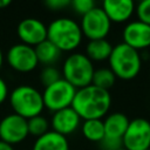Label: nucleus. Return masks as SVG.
Segmentation results:
<instances>
[{
	"label": "nucleus",
	"mask_w": 150,
	"mask_h": 150,
	"mask_svg": "<svg viewBox=\"0 0 150 150\" xmlns=\"http://www.w3.org/2000/svg\"><path fill=\"white\" fill-rule=\"evenodd\" d=\"M111 107L109 90L97 88L93 84L76 89L71 108L81 120H102Z\"/></svg>",
	"instance_id": "nucleus-1"
},
{
	"label": "nucleus",
	"mask_w": 150,
	"mask_h": 150,
	"mask_svg": "<svg viewBox=\"0 0 150 150\" xmlns=\"http://www.w3.org/2000/svg\"><path fill=\"white\" fill-rule=\"evenodd\" d=\"M47 40H49L61 53L73 52L80 47L83 34L77 21L64 16L54 19L47 26Z\"/></svg>",
	"instance_id": "nucleus-2"
},
{
	"label": "nucleus",
	"mask_w": 150,
	"mask_h": 150,
	"mask_svg": "<svg viewBox=\"0 0 150 150\" xmlns=\"http://www.w3.org/2000/svg\"><path fill=\"white\" fill-rule=\"evenodd\" d=\"M108 63L116 79L129 81L139 74L142 68V56L138 50L120 42L112 46Z\"/></svg>",
	"instance_id": "nucleus-3"
},
{
	"label": "nucleus",
	"mask_w": 150,
	"mask_h": 150,
	"mask_svg": "<svg viewBox=\"0 0 150 150\" xmlns=\"http://www.w3.org/2000/svg\"><path fill=\"white\" fill-rule=\"evenodd\" d=\"M8 101L13 112L26 120L41 115L45 109L41 91L29 84H20L15 87L9 91Z\"/></svg>",
	"instance_id": "nucleus-4"
},
{
	"label": "nucleus",
	"mask_w": 150,
	"mask_h": 150,
	"mask_svg": "<svg viewBox=\"0 0 150 150\" xmlns=\"http://www.w3.org/2000/svg\"><path fill=\"white\" fill-rule=\"evenodd\" d=\"M94 63L84 53H71L68 55L63 63L61 75L67 82H69L76 89L91 84L94 74Z\"/></svg>",
	"instance_id": "nucleus-5"
},
{
	"label": "nucleus",
	"mask_w": 150,
	"mask_h": 150,
	"mask_svg": "<svg viewBox=\"0 0 150 150\" xmlns=\"http://www.w3.org/2000/svg\"><path fill=\"white\" fill-rule=\"evenodd\" d=\"M76 88L73 87L64 79H60L55 83L45 87L42 94V101L46 109L52 112L71 107Z\"/></svg>",
	"instance_id": "nucleus-6"
},
{
	"label": "nucleus",
	"mask_w": 150,
	"mask_h": 150,
	"mask_svg": "<svg viewBox=\"0 0 150 150\" xmlns=\"http://www.w3.org/2000/svg\"><path fill=\"white\" fill-rule=\"evenodd\" d=\"M80 27L83 38L88 40H101L107 39L111 29V22L103 9L96 6L81 18Z\"/></svg>",
	"instance_id": "nucleus-7"
},
{
	"label": "nucleus",
	"mask_w": 150,
	"mask_h": 150,
	"mask_svg": "<svg viewBox=\"0 0 150 150\" xmlns=\"http://www.w3.org/2000/svg\"><path fill=\"white\" fill-rule=\"evenodd\" d=\"M125 150H146L150 148V121L136 117L129 121L122 138Z\"/></svg>",
	"instance_id": "nucleus-8"
},
{
	"label": "nucleus",
	"mask_w": 150,
	"mask_h": 150,
	"mask_svg": "<svg viewBox=\"0 0 150 150\" xmlns=\"http://www.w3.org/2000/svg\"><path fill=\"white\" fill-rule=\"evenodd\" d=\"M7 64L18 73H30L38 64V57L34 47L23 45L21 42L12 45L6 54Z\"/></svg>",
	"instance_id": "nucleus-9"
},
{
	"label": "nucleus",
	"mask_w": 150,
	"mask_h": 150,
	"mask_svg": "<svg viewBox=\"0 0 150 150\" xmlns=\"http://www.w3.org/2000/svg\"><path fill=\"white\" fill-rule=\"evenodd\" d=\"M28 136L26 118L13 112L0 120V141L15 145L23 142Z\"/></svg>",
	"instance_id": "nucleus-10"
},
{
	"label": "nucleus",
	"mask_w": 150,
	"mask_h": 150,
	"mask_svg": "<svg viewBox=\"0 0 150 150\" xmlns=\"http://www.w3.org/2000/svg\"><path fill=\"white\" fill-rule=\"evenodd\" d=\"M16 34L21 43L35 47L47 40V26L38 18H26L19 22Z\"/></svg>",
	"instance_id": "nucleus-11"
},
{
	"label": "nucleus",
	"mask_w": 150,
	"mask_h": 150,
	"mask_svg": "<svg viewBox=\"0 0 150 150\" xmlns=\"http://www.w3.org/2000/svg\"><path fill=\"white\" fill-rule=\"evenodd\" d=\"M122 42L136 50L150 48V26L134 20L128 22L122 30Z\"/></svg>",
	"instance_id": "nucleus-12"
},
{
	"label": "nucleus",
	"mask_w": 150,
	"mask_h": 150,
	"mask_svg": "<svg viewBox=\"0 0 150 150\" xmlns=\"http://www.w3.org/2000/svg\"><path fill=\"white\" fill-rule=\"evenodd\" d=\"M81 121L82 120L76 114V111L71 107H68L53 112L49 124L53 131L67 137L68 135L74 134L79 129Z\"/></svg>",
	"instance_id": "nucleus-13"
},
{
	"label": "nucleus",
	"mask_w": 150,
	"mask_h": 150,
	"mask_svg": "<svg viewBox=\"0 0 150 150\" xmlns=\"http://www.w3.org/2000/svg\"><path fill=\"white\" fill-rule=\"evenodd\" d=\"M101 8L111 23H123L134 14L135 4L131 0H104Z\"/></svg>",
	"instance_id": "nucleus-14"
},
{
	"label": "nucleus",
	"mask_w": 150,
	"mask_h": 150,
	"mask_svg": "<svg viewBox=\"0 0 150 150\" xmlns=\"http://www.w3.org/2000/svg\"><path fill=\"white\" fill-rule=\"evenodd\" d=\"M129 117L121 111H115L108 114L103 120L104 125V137L109 139H117L122 141L123 135L129 124Z\"/></svg>",
	"instance_id": "nucleus-15"
},
{
	"label": "nucleus",
	"mask_w": 150,
	"mask_h": 150,
	"mask_svg": "<svg viewBox=\"0 0 150 150\" xmlns=\"http://www.w3.org/2000/svg\"><path fill=\"white\" fill-rule=\"evenodd\" d=\"M32 150H69V142L67 137L49 130L34 141Z\"/></svg>",
	"instance_id": "nucleus-16"
},
{
	"label": "nucleus",
	"mask_w": 150,
	"mask_h": 150,
	"mask_svg": "<svg viewBox=\"0 0 150 150\" xmlns=\"http://www.w3.org/2000/svg\"><path fill=\"white\" fill-rule=\"evenodd\" d=\"M112 50V45L107 39L89 40L86 45V55L90 61H105L109 59Z\"/></svg>",
	"instance_id": "nucleus-17"
},
{
	"label": "nucleus",
	"mask_w": 150,
	"mask_h": 150,
	"mask_svg": "<svg viewBox=\"0 0 150 150\" xmlns=\"http://www.w3.org/2000/svg\"><path fill=\"white\" fill-rule=\"evenodd\" d=\"M34 50L39 63H42L43 66H54V63L61 56V52L49 40H45L43 42L35 46Z\"/></svg>",
	"instance_id": "nucleus-18"
},
{
	"label": "nucleus",
	"mask_w": 150,
	"mask_h": 150,
	"mask_svg": "<svg viewBox=\"0 0 150 150\" xmlns=\"http://www.w3.org/2000/svg\"><path fill=\"white\" fill-rule=\"evenodd\" d=\"M81 132L83 137L90 142L100 143L104 137L103 120H86L81 123Z\"/></svg>",
	"instance_id": "nucleus-19"
},
{
	"label": "nucleus",
	"mask_w": 150,
	"mask_h": 150,
	"mask_svg": "<svg viewBox=\"0 0 150 150\" xmlns=\"http://www.w3.org/2000/svg\"><path fill=\"white\" fill-rule=\"evenodd\" d=\"M115 82H116V76L110 70L109 67H103L94 70L93 79H91L93 86L104 90H109L115 84Z\"/></svg>",
	"instance_id": "nucleus-20"
},
{
	"label": "nucleus",
	"mask_w": 150,
	"mask_h": 150,
	"mask_svg": "<svg viewBox=\"0 0 150 150\" xmlns=\"http://www.w3.org/2000/svg\"><path fill=\"white\" fill-rule=\"evenodd\" d=\"M49 127H50L49 121L42 115H38V116H34V117L27 120L28 135L34 136L36 138L45 135L46 132H48Z\"/></svg>",
	"instance_id": "nucleus-21"
},
{
	"label": "nucleus",
	"mask_w": 150,
	"mask_h": 150,
	"mask_svg": "<svg viewBox=\"0 0 150 150\" xmlns=\"http://www.w3.org/2000/svg\"><path fill=\"white\" fill-rule=\"evenodd\" d=\"M60 79H62L61 71L55 66H45L39 74V80L43 87H48Z\"/></svg>",
	"instance_id": "nucleus-22"
},
{
	"label": "nucleus",
	"mask_w": 150,
	"mask_h": 150,
	"mask_svg": "<svg viewBox=\"0 0 150 150\" xmlns=\"http://www.w3.org/2000/svg\"><path fill=\"white\" fill-rule=\"evenodd\" d=\"M70 7L76 14H80L81 16H83L89 11L96 7V2L94 0H71Z\"/></svg>",
	"instance_id": "nucleus-23"
},
{
	"label": "nucleus",
	"mask_w": 150,
	"mask_h": 150,
	"mask_svg": "<svg viewBox=\"0 0 150 150\" xmlns=\"http://www.w3.org/2000/svg\"><path fill=\"white\" fill-rule=\"evenodd\" d=\"M137 20L150 26V0H143L136 6Z\"/></svg>",
	"instance_id": "nucleus-24"
},
{
	"label": "nucleus",
	"mask_w": 150,
	"mask_h": 150,
	"mask_svg": "<svg viewBox=\"0 0 150 150\" xmlns=\"http://www.w3.org/2000/svg\"><path fill=\"white\" fill-rule=\"evenodd\" d=\"M71 0H46L45 5L50 11H61L70 6Z\"/></svg>",
	"instance_id": "nucleus-25"
},
{
	"label": "nucleus",
	"mask_w": 150,
	"mask_h": 150,
	"mask_svg": "<svg viewBox=\"0 0 150 150\" xmlns=\"http://www.w3.org/2000/svg\"><path fill=\"white\" fill-rule=\"evenodd\" d=\"M98 144H100L102 150H118V149L123 148L122 141H117V139L103 138Z\"/></svg>",
	"instance_id": "nucleus-26"
},
{
	"label": "nucleus",
	"mask_w": 150,
	"mask_h": 150,
	"mask_svg": "<svg viewBox=\"0 0 150 150\" xmlns=\"http://www.w3.org/2000/svg\"><path fill=\"white\" fill-rule=\"evenodd\" d=\"M9 96V90L6 81L0 76V105L8 98Z\"/></svg>",
	"instance_id": "nucleus-27"
},
{
	"label": "nucleus",
	"mask_w": 150,
	"mask_h": 150,
	"mask_svg": "<svg viewBox=\"0 0 150 150\" xmlns=\"http://www.w3.org/2000/svg\"><path fill=\"white\" fill-rule=\"evenodd\" d=\"M0 150H14L13 145L4 142V141H0Z\"/></svg>",
	"instance_id": "nucleus-28"
},
{
	"label": "nucleus",
	"mask_w": 150,
	"mask_h": 150,
	"mask_svg": "<svg viewBox=\"0 0 150 150\" xmlns=\"http://www.w3.org/2000/svg\"><path fill=\"white\" fill-rule=\"evenodd\" d=\"M12 4L11 0H0V9H4L6 7H8Z\"/></svg>",
	"instance_id": "nucleus-29"
},
{
	"label": "nucleus",
	"mask_w": 150,
	"mask_h": 150,
	"mask_svg": "<svg viewBox=\"0 0 150 150\" xmlns=\"http://www.w3.org/2000/svg\"><path fill=\"white\" fill-rule=\"evenodd\" d=\"M2 64H4V53H2V49L0 47V69H1Z\"/></svg>",
	"instance_id": "nucleus-30"
},
{
	"label": "nucleus",
	"mask_w": 150,
	"mask_h": 150,
	"mask_svg": "<svg viewBox=\"0 0 150 150\" xmlns=\"http://www.w3.org/2000/svg\"><path fill=\"white\" fill-rule=\"evenodd\" d=\"M118 150H125V149H124V148H121V149H118Z\"/></svg>",
	"instance_id": "nucleus-31"
},
{
	"label": "nucleus",
	"mask_w": 150,
	"mask_h": 150,
	"mask_svg": "<svg viewBox=\"0 0 150 150\" xmlns=\"http://www.w3.org/2000/svg\"><path fill=\"white\" fill-rule=\"evenodd\" d=\"M146 150H150V148H149V149H146Z\"/></svg>",
	"instance_id": "nucleus-32"
}]
</instances>
